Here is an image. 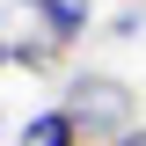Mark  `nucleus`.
Returning <instances> with one entry per match:
<instances>
[{"label": "nucleus", "instance_id": "20e7f679", "mask_svg": "<svg viewBox=\"0 0 146 146\" xmlns=\"http://www.w3.org/2000/svg\"><path fill=\"white\" fill-rule=\"evenodd\" d=\"M51 58H58V44H51V36H22V44H15V66H29V73H44Z\"/></svg>", "mask_w": 146, "mask_h": 146}, {"label": "nucleus", "instance_id": "7ed1b4c3", "mask_svg": "<svg viewBox=\"0 0 146 146\" xmlns=\"http://www.w3.org/2000/svg\"><path fill=\"white\" fill-rule=\"evenodd\" d=\"M88 22H95V0H44V7H36V29L51 36L58 51H66V44H80V36H88Z\"/></svg>", "mask_w": 146, "mask_h": 146}, {"label": "nucleus", "instance_id": "f03ea898", "mask_svg": "<svg viewBox=\"0 0 146 146\" xmlns=\"http://www.w3.org/2000/svg\"><path fill=\"white\" fill-rule=\"evenodd\" d=\"M15 146H88V139H80V124H73L66 102H44V110H29V117H22Z\"/></svg>", "mask_w": 146, "mask_h": 146}, {"label": "nucleus", "instance_id": "0eeeda50", "mask_svg": "<svg viewBox=\"0 0 146 146\" xmlns=\"http://www.w3.org/2000/svg\"><path fill=\"white\" fill-rule=\"evenodd\" d=\"M15 7H29V15H36V7H44V0H15Z\"/></svg>", "mask_w": 146, "mask_h": 146}, {"label": "nucleus", "instance_id": "423d86ee", "mask_svg": "<svg viewBox=\"0 0 146 146\" xmlns=\"http://www.w3.org/2000/svg\"><path fill=\"white\" fill-rule=\"evenodd\" d=\"M7 66H15V36H0V73H7Z\"/></svg>", "mask_w": 146, "mask_h": 146}, {"label": "nucleus", "instance_id": "f257e3e1", "mask_svg": "<svg viewBox=\"0 0 146 146\" xmlns=\"http://www.w3.org/2000/svg\"><path fill=\"white\" fill-rule=\"evenodd\" d=\"M58 102L73 110L80 139H102V146L124 139V131L139 124V88H131V80H117V73H73Z\"/></svg>", "mask_w": 146, "mask_h": 146}, {"label": "nucleus", "instance_id": "6e6552de", "mask_svg": "<svg viewBox=\"0 0 146 146\" xmlns=\"http://www.w3.org/2000/svg\"><path fill=\"white\" fill-rule=\"evenodd\" d=\"M0 131H7V117H0Z\"/></svg>", "mask_w": 146, "mask_h": 146}, {"label": "nucleus", "instance_id": "39448f33", "mask_svg": "<svg viewBox=\"0 0 146 146\" xmlns=\"http://www.w3.org/2000/svg\"><path fill=\"white\" fill-rule=\"evenodd\" d=\"M110 146H146V124H131L124 139H110Z\"/></svg>", "mask_w": 146, "mask_h": 146}]
</instances>
